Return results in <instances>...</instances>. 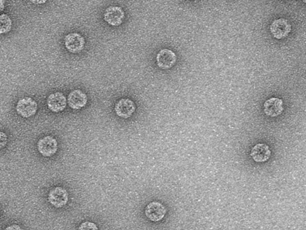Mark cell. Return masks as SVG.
I'll return each instance as SVG.
<instances>
[{"instance_id":"obj_2","label":"cell","mask_w":306,"mask_h":230,"mask_svg":"<svg viewBox=\"0 0 306 230\" xmlns=\"http://www.w3.org/2000/svg\"><path fill=\"white\" fill-rule=\"evenodd\" d=\"M37 149L43 157H50L56 153L58 150V143L53 136H46L39 140Z\"/></svg>"},{"instance_id":"obj_20","label":"cell","mask_w":306,"mask_h":230,"mask_svg":"<svg viewBox=\"0 0 306 230\" xmlns=\"http://www.w3.org/2000/svg\"><path fill=\"white\" fill-rule=\"evenodd\" d=\"M303 2L305 3H306V1H304Z\"/></svg>"},{"instance_id":"obj_10","label":"cell","mask_w":306,"mask_h":230,"mask_svg":"<svg viewBox=\"0 0 306 230\" xmlns=\"http://www.w3.org/2000/svg\"><path fill=\"white\" fill-rule=\"evenodd\" d=\"M67 103L66 97L60 92L51 94L47 99V107L54 113L61 112L64 110Z\"/></svg>"},{"instance_id":"obj_9","label":"cell","mask_w":306,"mask_h":230,"mask_svg":"<svg viewBox=\"0 0 306 230\" xmlns=\"http://www.w3.org/2000/svg\"><path fill=\"white\" fill-rule=\"evenodd\" d=\"M136 110V105L133 101L129 99H121L117 101L114 107L115 113L124 119L132 117Z\"/></svg>"},{"instance_id":"obj_17","label":"cell","mask_w":306,"mask_h":230,"mask_svg":"<svg viewBox=\"0 0 306 230\" xmlns=\"http://www.w3.org/2000/svg\"><path fill=\"white\" fill-rule=\"evenodd\" d=\"M5 230H24L18 225L13 224L7 227Z\"/></svg>"},{"instance_id":"obj_16","label":"cell","mask_w":306,"mask_h":230,"mask_svg":"<svg viewBox=\"0 0 306 230\" xmlns=\"http://www.w3.org/2000/svg\"><path fill=\"white\" fill-rule=\"evenodd\" d=\"M1 148L5 147L7 142H8V137H7L6 134L3 132H1Z\"/></svg>"},{"instance_id":"obj_11","label":"cell","mask_w":306,"mask_h":230,"mask_svg":"<svg viewBox=\"0 0 306 230\" xmlns=\"http://www.w3.org/2000/svg\"><path fill=\"white\" fill-rule=\"evenodd\" d=\"M67 102L71 109H82L87 103V95L80 90H74L71 91L68 96Z\"/></svg>"},{"instance_id":"obj_15","label":"cell","mask_w":306,"mask_h":230,"mask_svg":"<svg viewBox=\"0 0 306 230\" xmlns=\"http://www.w3.org/2000/svg\"><path fill=\"white\" fill-rule=\"evenodd\" d=\"M78 230H99V228L94 222L85 221L81 223Z\"/></svg>"},{"instance_id":"obj_14","label":"cell","mask_w":306,"mask_h":230,"mask_svg":"<svg viewBox=\"0 0 306 230\" xmlns=\"http://www.w3.org/2000/svg\"><path fill=\"white\" fill-rule=\"evenodd\" d=\"M0 33L6 34L10 32L12 26V21L8 15L3 13L0 16Z\"/></svg>"},{"instance_id":"obj_19","label":"cell","mask_w":306,"mask_h":230,"mask_svg":"<svg viewBox=\"0 0 306 230\" xmlns=\"http://www.w3.org/2000/svg\"><path fill=\"white\" fill-rule=\"evenodd\" d=\"M4 10V2L1 1V11Z\"/></svg>"},{"instance_id":"obj_1","label":"cell","mask_w":306,"mask_h":230,"mask_svg":"<svg viewBox=\"0 0 306 230\" xmlns=\"http://www.w3.org/2000/svg\"><path fill=\"white\" fill-rule=\"evenodd\" d=\"M16 110L20 117L29 118L36 114L38 110V104L32 98L24 97L18 101Z\"/></svg>"},{"instance_id":"obj_12","label":"cell","mask_w":306,"mask_h":230,"mask_svg":"<svg viewBox=\"0 0 306 230\" xmlns=\"http://www.w3.org/2000/svg\"><path fill=\"white\" fill-rule=\"evenodd\" d=\"M283 101L278 98H271L264 104V111L270 117H277L284 110Z\"/></svg>"},{"instance_id":"obj_7","label":"cell","mask_w":306,"mask_h":230,"mask_svg":"<svg viewBox=\"0 0 306 230\" xmlns=\"http://www.w3.org/2000/svg\"><path fill=\"white\" fill-rule=\"evenodd\" d=\"M176 62V54L169 49H163L156 56V63L160 69L168 70L172 68Z\"/></svg>"},{"instance_id":"obj_3","label":"cell","mask_w":306,"mask_h":230,"mask_svg":"<svg viewBox=\"0 0 306 230\" xmlns=\"http://www.w3.org/2000/svg\"><path fill=\"white\" fill-rule=\"evenodd\" d=\"M125 18V13L120 6H111L105 10L104 13V21L109 25L114 26L120 25Z\"/></svg>"},{"instance_id":"obj_6","label":"cell","mask_w":306,"mask_h":230,"mask_svg":"<svg viewBox=\"0 0 306 230\" xmlns=\"http://www.w3.org/2000/svg\"><path fill=\"white\" fill-rule=\"evenodd\" d=\"M291 28V25L288 20L280 18L271 23L270 32L274 38L282 39L288 36Z\"/></svg>"},{"instance_id":"obj_18","label":"cell","mask_w":306,"mask_h":230,"mask_svg":"<svg viewBox=\"0 0 306 230\" xmlns=\"http://www.w3.org/2000/svg\"><path fill=\"white\" fill-rule=\"evenodd\" d=\"M46 2V1H42V2H32V3H35V4H44V3H45Z\"/></svg>"},{"instance_id":"obj_8","label":"cell","mask_w":306,"mask_h":230,"mask_svg":"<svg viewBox=\"0 0 306 230\" xmlns=\"http://www.w3.org/2000/svg\"><path fill=\"white\" fill-rule=\"evenodd\" d=\"M166 214V208L160 202H152L146 206L145 214L151 221H161L165 217Z\"/></svg>"},{"instance_id":"obj_5","label":"cell","mask_w":306,"mask_h":230,"mask_svg":"<svg viewBox=\"0 0 306 230\" xmlns=\"http://www.w3.org/2000/svg\"><path fill=\"white\" fill-rule=\"evenodd\" d=\"M85 43L84 37L77 33H70L64 39L65 46L72 53H78L83 50Z\"/></svg>"},{"instance_id":"obj_13","label":"cell","mask_w":306,"mask_h":230,"mask_svg":"<svg viewBox=\"0 0 306 230\" xmlns=\"http://www.w3.org/2000/svg\"><path fill=\"white\" fill-rule=\"evenodd\" d=\"M251 156L257 162H266L271 156L270 148L266 144L258 143L251 150Z\"/></svg>"},{"instance_id":"obj_4","label":"cell","mask_w":306,"mask_h":230,"mask_svg":"<svg viewBox=\"0 0 306 230\" xmlns=\"http://www.w3.org/2000/svg\"><path fill=\"white\" fill-rule=\"evenodd\" d=\"M69 192L61 187L51 189L47 197L50 204L56 208H61L66 206L69 202Z\"/></svg>"}]
</instances>
